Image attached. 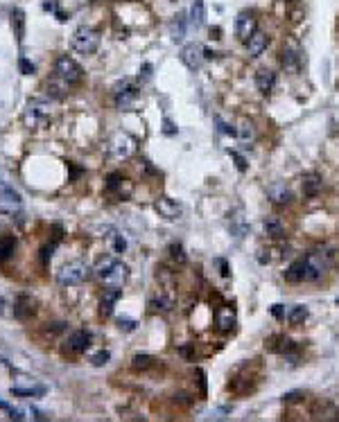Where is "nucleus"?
I'll return each mask as SVG.
<instances>
[{
  "label": "nucleus",
  "instance_id": "nucleus-49",
  "mask_svg": "<svg viewBox=\"0 0 339 422\" xmlns=\"http://www.w3.org/2000/svg\"><path fill=\"white\" fill-rule=\"evenodd\" d=\"M217 264L222 266V275H229V266H226V262H224V260H217Z\"/></svg>",
  "mask_w": 339,
  "mask_h": 422
},
{
  "label": "nucleus",
  "instance_id": "nucleus-38",
  "mask_svg": "<svg viewBox=\"0 0 339 422\" xmlns=\"http://www.w3.org/2000/svg\"><path fill=\"white\" fill-rule=\"evenodd\" d=\"M229 154H231V158L235 161L237 169H240V172H244V169H246V161H244V156H240L237 152H231V149H229Z\"/></svg>",
  "mask_w": 339,
  "mask_h": 422
},
{
  "label": "nucleus",
  "instance_id": "nucleus-42",
  "mask_svg": "<svg viewBox=\"0 0 339 422\" xmlns=\"http://www.w3.org/2000/svg\"><path fill=\"white\" fill-rule=\"evenodd\" d=\"M271 314H274L276 318H283V316H285V309H283V305H274V307H271Z\"/></svg>",
  "mask_w": 339,
  "mask_h": 422
},
{
  "label": "nucleus",
  "instance_id": "nucleus-13",
  "mask_svg": "<svg viewBox=\"0 0 339 422\" xmlns=\"http://www.w3.org/2000/svg\"><path fill=\"white\" fill-rule=\"evenodd\" d=\"M267 45H269V36H267L265 32L256 30V32L249 36V41H246V52H249V57L258 59V57L263 55L265 50H267Z\"/></svg>",
  "mask_w": 339,
  "mask_h": 422
},
{
  "label": "nucleus",
  "instance_id": "nucleus-33",
  "mask_svg": "<svg viewBox=\"0 0 339 422\" xmlns=\"http://www.w3.org/2000/svg\"><path fill=\"white\" fill-rule=\"evenodd\" d=\"M169 255H172V260H177L179 264H183V262H186V253H183V246L179 244H169Z\"/></svg>",
  "mask_w": 339,
  "mask_h": 422
},
{
  "label": "nucleus",
  "instance_id": "nucleus-29",
  "mask_svg": "<svg viewBox=\"0 0 339 422\" xmlns=\"http://www.w3.org/2000/svg\"><path fill=\"white\" fill-rule=\"evenodd\" d=\"M237 138L244 140V143H251L256 138V129L249 120H240V127H237Z\"/></svg>",
  "mask_w": 339,
  "mask_h": 422
},
{
  "label": "nucleus",
  "instance_id": "nucleus-47",
  "mask_svg": "<svg viewBox=\"0 0 339 422\" xmlns=\"http://www.w3.org/2000/svg\"><path fill=\"white\" fill-rule=\"evenodd\" d=\"M163 124H165V129H163V131H165V133H167V135H172V133H177V129H174V124H172V122H169V120H165V122H163Z\"/></svg>",
  "mask_w": 339,
  "mask_h": 422
},
{
  "label": "nucleus",
  "instance_id": "nucleus-39",
  "mask_svg": "<svg viewBox=\"0 0 339 422\" xmlns=\"http://www.w3.org/2000/svg\"><path fill=\"white\" fill-rule=\"evenodd\" d=\"M224 413H231V406H222V409H215V411H213V420H224L226 418Z\"/></svg>",
  "mask_w": 339,
  "mask_h": 422
},
{
  "label": "nucleus",
  "instance_id": "nucleus-9",
  "mask_svg": "<svg viewBox=\"0 0 339 422\" xmlns=\"http://www.w3.org/2000/svg\"><path fill=\"white\" fill-rule=\"evenodd\" d=\"M301 64H303L301 48L294 45V43L285 45L283 52H280V66L285 68V72H289V75H296V72L301 70Z\"/></svg>",
  "mask_w": 339,
  "mask_h": 422
},
{
  "label": "nucleus",
  "instance_id": "nucleus-17",
  "mask_svg": "<svg viewBox=\"0 0 339 422\" xmlns=\"http://www.w3.org/2000/svg\"><path fill=\"white\" fill-rule=\"evenodd\" d=\"M215 325L222 332H231L235 327V312L233 307H220L215 312Z\"/></svg>",
  "mask_w": 339,
  "mask_h": 422
},
{
  "label": "nucleus",
  "instance_id": "nucleus-7",
  "mask_svg": "<svg viewBox=\"0 0 339 422\" xmlns=\"http://www.w3.org/2000/svg\"><path fill=\"white\" fill-rule=\"evenodd\" d=\"M113 98H115V106L120 111H132L136 100H138V88L129 79H122L113 86Z\"/></svg>",
  "mask_w": 339,
  "mask_h": 422
},
{
  "label": "nucleus",
  "instance_id": "nucleus-5",
  "mask_svg": "<svg viewBox=\"0 0 339 422\" xmlns=\"http://www.w3.org/2000/svg\"><path fill=\"white\" fill-rule=\"evenodd\" d=\"M100 41L102 38H100L98 30L81 25L79 30L75 32V36H72V48H75L79 55H93V52L100 48Z\"/></svg>",
  "mask_w": 339,
  "mask_h": 422
},
{
  "label": "nucleus",
  "instance_id": "nucleus-4",
  "mask_svg": "<svg viewBox=\"0 0 339 422\" xmlns=\"http://www.w3.org/2000/svg\"><path fill=\"white\" fill-rule=\"evenodd\" d=\"M328 264H330V253H323V251H310L303 258V271H305V280L308 283H317L326 275Z\"/></svg>",
  "mask_w": 339,
  "mask_h": 422
},
{
  "label": "nucleus",
  "instance_id": "nucleus-34",
  "mask_svg": "<svg viewBox=\"0 0 339 422\" xmlns=\"http://www.w3.org/2000/svg\"><path fill=\"white\" fill-rule=\"evenodd\" d=\"M109 359H111L109 350H100V352H95V355L91 357V363L100 368V366H106V363H109Z\"/></svg>",
  "mask_w": 339,
  "mask_h": 422
},
{
  "label": "nucleus",
  "instance_id": "nucleus-12",
  "mask_svg": "<svg viewBox=\"0 0 339 422\" xmlns=\"http://www.w3.org/2000/svg\"><path fill=\"white\" fill-rule=\"evenodd\" d=\"M256 30H258V23H256L253 14L242 12L240 16L235 18V36H237V41L246 43V41H249V36H251V34H253Z\"/></svg>",
  "mask_w": 339,
  "mask_h": 422
},
{
  "label": "nucleus",
  "instance_id": "nucleus-40",
  "mask_svg": "<svg viewBox=\"0 0 339 422\" xmlns=\"http://www.w3.org/2000/svg\"><path fill=\"white\" fill-rule=\"evenodd\" d=\"M52 251H55V244H52V246H46V249L41 251V253H43V255H41L43 264H48V260H52Z\"/></svg>",
  "mask_w": 339,
  "mask_h": 422
},
{
  "label": "nucleus",
  "instance_id": "nucleus-22",
  "mask_svg": "<svg viewBox=\"0 0 339 422\" xmlns=\"http://www.w3.org/2000/svg\"><path fill=\"white\" fill-rule=\"evenodd\" d=\"M229 228H231V232H233L235 237H244L246 235V230H249V224H246V219L242 217L240 210L233 212V215H229Z\"/></svg>",
  "mask_w": 339,
  "mask_h": 422
},
{
  "label": "nucleus",
  "instance_id": "nucleus-35",
  "mask_svg": "<svg viewBox=\"0 0 339 422\" xmlns=\"http://www.w3.org/2000/svg\"><path fill=\"white\" fill-rule=\"evenodd\" d=\"M215 122H217V127H220L222 133H226V135H237V129H235V127H231V124L222 122L220 118H215Z\"/></svg>",
  "mask_w": 339,
  "mask_h": 422
},
{
  "label": "nucleus",
  "instance_id": "nucleus-1",
  "mask_svg": "<svg viewBox=\"0 0 339 422\" xmlns=\"http://www.w3.org/2000/svg\"><path fill=\"white\" fill-rule=\"evenodd\" d=\"M81 79H84V68L77 64L72 57H68V55L57 57V61H55V77H52V81H50L52 90H61V95H64L68 88L77 86Z\"/></svg>",
  "mask_w": 339,
  "mask_h": 422
},
{
  "label": "nucleus",
  "instance_id": "nucleus-27",
  "mask_svg": "<svg viewBox=\"0 0 339 422\" xmlns=\"http://www.w3.org/2000/svg\"><path fill=\"white\" fill-rule=\"evenodd\" d=\"M203 18H206V7H203V0H195L190 7V23L195 27L203 25Z\"/></svg>",
  "mask_w": 339,
  "mask_h": 422
},
{
  "label": "nucleus",
  "instance_id": "nucleus-3",
  "mask_svg": "<svg viewBox=\"0 0 339 422\" xmlns=\"http://www.w3.org/2000/svg\"><path fill=\"white\" fill-rule=\"evenodd\" d=\"M91 275V266L81 260H75V262H68L59 269L57 273V283L61 287H75V285H81L86 278Z\"/></svg>",
  "mask_w": 339,
  "mask_h": 422
},
{
  "label": "nucleus",
  "instance_id": "nucleus-14",
  "mask_svg": "<svg viewBox=\"0 0 339 422\" xmlns=\"http://www.w3.org/2000/svg\"><path fill=\"white\" fill-rule=\"evenodd\" d=\"M154 208H156V212L163 217V219H177V217H181V206H179L174 199H169V197L156 199Z\"/></svg>",
  "mask_w": 339,
  "mask_h": 422
},
{
  "label": "nucleus",
  "instance_id": "nucleus-21",
  "mask_svg": "<svg viewBox=\"0 0 339 422\" xmlns=\"http://www.w3.org/2000/svg\"><path fill=\"white\" fill-rule=\"evenodd\" d=\"M12 30L16 34L18 43H23V38H25V14H23V9H12Z\"/></svg>",
  "mask_w": 339,
  "mask_h": 422
},
{
  "label": "nucleus",
  "instance_id": "nucleus-36",
  "mask_svg": "<svg viewBox=\"0 0 339 422\" xmlns=\"http://www.w3.org/2000/svg\"><path fill=\"white\" fill-rule=\"evenodd\" d=\"M18 68H21L23 75H32V72H34V64H30L25 57H21V59H18Z\"/></svg>",
  "mask_w": 339,
  "mask_h": 422
},
{
  "label": "nucleus",
  "instance_id": "nucleus-2",
  "mask_svg": "<svg viewBox=\"0 0 339 422\" xmlns=\"http://www.w3.org/2000/svg\"><path fill=\"white\" fill-rule=\"evenodd\" d=\"M98 275L102 278V285H104V287L120 289L124 285V280H127L129 269H127V264H122V262H118L113 258H106L98 264Z\"/></svg>",
  "mask_w": 339,
  "mask_h": 422
},
{
  "label": "nucleus",
  "instance_id": "nucleus-28",
  "mask_svg": "<svg viewBox=\"0 0 339 422\" xmlns=\"http://www.w3.org/2000/svg\"><path fill=\"white\" fill-rule=\"evenodd\" d=\"M183 36H186V14H179L177 21L172 23V41L179 43Z\"/></svg>",
  "mask_w": 339,
  "mask_h": 422
},
{
  "label": "nucleus",
  "instance_id": "nucleus-16",
  "mask_svg": "<svg viewBox=\"0 0 339 422\" xmlns=\"http://www.w3.org/2000/svg\"><path fill=\"white\" fill-rule=\"evenodd\" d=\"M267 197H269L271 203H276V206H287V203L292 201V192H289V187H285L283 183H274V185H269Z\"/></svg>",
  "mask_w": 339,
  "mask_h": 422
},
{
  "label": "nucleus",
  "instance_id": "nucleus-32",
  "mask_svg": "<svg viewBox=\"0 0 339 422\" xmlns=\"http://www.w3.org/2000/svg\"><path fill=\"white\" fill-rule=\"evenodd\" d=\"M152 363H154V359L149 355H136L132 359V368H134V370H147Z\"/></svg>",
  "mask_w": 339,
  "mask_h": 422
},
{
  "label": "nucleus",
  "instance_id": "nucleus-37",
  "mask_svg": "<svg viewBox=\"0 0 339 422\" xmlns=\"http://www.w3.org/2000/svg\"><path fill=\"white\" fill-rule=\"evenodd\" d=\"M124 249H127V242H124V237H122V235H115V240H113V251H115V253H124Z\"/></svg>",
  "mask_w": 339,
  "mask_h": 422
},
{
  "label": "nucleus",
  "instance_id": "nucleus-23",
  "mask_svg": "<svg viewBox=\"0 0 339 422\" xmlns=\"http://www.w3.org/2000/svg\"><path fill=\"white\" fill-rule=\"evenodd\" d=\"M263 228H265V232H267L269 237H274V240L285 237V226H283V221H280L278 217H267V219L263 221Z\"/></svg>",
  "mask_w": 339,
  "mask_h": 422
},
{
  "label": "nucleus",
  "instance_id": "nucleus-25",
  "mask_svg": "<svg viewBox=\"0 0 339 422\" xmlns=\"http://www.w3.org/2000/svg\"><path fill=\"white\" fill-rule=\"evenodd\" d=\"M46 393H48L46 386H27V389L12 386V395H16V397H43Z\"/></svg>",
  "mask_w": 339,
  "mask_h": 422
},
{
  "label": "nucleus",
  "instance_id": "nucleus-50",
  "mask_svg": "<svg viewBox=\"0 0 339 422\" xmlns=\"http://www.w3.org/2000/svg\"><path fill=\"white\" fill-rule=\"evenodd\" d=\"M0 409H5V411H9V404H7V402H3V400H0Z\"/></svg>",
  "mask_w": 339,
  "mask_h": 422
},
{
  "label": "nucleus",
  "instance_id": "nucleus-44",
  "mask_svg": "<svg viewBox=\"0 0 339 422\" xmlns=\"http://www.w3.org/2000/svg\"><path fill=\"white\" fill-rule=\"evenodd\" d=\"M9 418H12V420H23L25 415H23L21 409H9Z\"/></svg>",
  "mask_w": 339,
  "mask_h": 422
},
{
  "label": "nucleus",
  "instance_id": "nucleus-20",
  "mask_svg": "<svg viewBox=\"0 0 339 422\" xmlns=\"http://www.w3.org/2000/svg\"><path fill=\"white\" fill-rule=\"evenodd\" d=\"M120 296H122V289H109V287L104 289V296H102V303H100L104 316H109L113 312V305L120 300Z\"/></svg>",
  "mask_w": 339,
  "mask_h": 422
},
{
  "label": "nucleus",
  "instance_id": "nucleus-19",
  "mask_svg": "<svg viewBox=\"0 0 339 422\" xmlns=\"http://www.w3.org/2000/svg\"><path fill=\"white\" fill-rule=\"evenodd\" d=\"M301 185H303V195L308 199L317 197L319 192H321V176H319V174H305Z\"/></svg>",
  "mask_w": 339,
  "mask_h": 422
},
{
  "label": "nucleus",
  "instance_id": "nucleus-11",
  "mask_svg": "<svg viewBox=\"0 0 339 422\" xmlns=\"http://www.w3.org/2000/svg\"><path fill=\"white\" fill-rule=\"evenodd\" d=\"M181 61L186 64V68H190V70H199L203 59H206V55H203V48L199 43H188V45L181 48Z\"/></svg>",
  "mask_w": 339,
  "mask_h": 422
},
{
  "label": "nucleus",
  "instance_id": "nucleus-10",
  "mask_svg": "<svg viewBox=\"0 0 339 422\" xmlns=\"http://www.w3.org/2000/svg\"><path fill=\"white\" fill-rule=\"evenodd\" d=\"M89 348H91V332H86V330H75L64 343V352H70V355H84Z\"/></svg>",
  "mask_w": 339,
  "mask_h": 422
},
{
  "label": "nucleus",
  "instance_id": "nucleus-15",
  "mask_svg": "<svg viewBox=\"0 0 339 422\" xmlns=\"http://www.w3.org/2000/svg\"><path fill=\"white\" fill-rule=\"evenodd\" d=\"M276 86V72L269 70V68H260L256 72V88L260 90L263 95H269Z\"/></svg>",
  "mask_w": 339,
  "mask_h": 422
},
{
  "label": "nucleus",
  "instance_id": "nucleus-43",
  "mask_svg": "<svg viewBox=\"0 0 339 422\" xmlns=\"http://www.w3.org/2000/svg\"><path fill=\"white\" fill-rule=\"evenodd\" d=\"M299 397H301V393H299V391H294V393H285V395H283V400H285V402H296Z\"/></svg>",
  "mask_w": 339,
  "mask_h": 422
},
{
  "label": "nucleus",
  "instance_id": "nucleus-41",
  "mask_svg": "<svg viewBox=\"0 0 339 422\" xmlns=\"http://www.w3.org/2000/svg\"><path fill=\"white\" fill-rule=\"evenodd\" d=\"M120 330H127V332H132V330L136 327V323L134 321H129V318H120Z\"/></svg>",
  "mask_w": 339,
  "mask_h": 422
},
{
  "label": "nucleus",
  "instance_id": "nucleus-24",
  "mask_svg": "<svg viewBox=\"0 0 339 422\" xmlns=\"http://www.w3.org/2000/svg\"><path fill=\"white\" fill-rule=\"evenodd\" d=\"M285 280L287 283H301V280H305V271H303V260H294L292 264L285 269Z\"/></svg>",
  "mask_w": 339,
  "mask_h": 422
},
{
  "label": "nucleus",
  "instance_id": "nucleus-45",
  "mask_svg": "<svg viewBox=\"0 0 339 422\" xmlns=\"http://www.w3.org/2000/svg\"><path fill=\"white\" fill-rule=\"evenodd\" d=\"M179 352H181L183 357H188V359L195 357V350H192V348H188V346H181V348H179Z\"/></svg>",
  "mask_w": 339,
  "mask_h": 422
},
{
  "label": "nucleus",
  "instance_id": "nucleus-6",
  "mask_svg": "<svg viewBox=\"0 0 339 422\" xmlns=\"http://www.w3.org/2000/svg\"><path fill=\"white\" fill-rule=\"evenodd\" d=\"M50 118V102L48 100H30L23 111V120H25L27 127H38L46 120Z\"/></svg>",
  "mask_w": 339,
  "mask_h": 422
},
{
  "label": "nucleus",
  "instance_id": "nucleus-18",
  "mask_svg": "<svg viewBox=\"0 0 339 422\" xmlns=\"http://www.w3.org/2000/svg\"><path fill=\"white\" fill-rule=\"evenodd\" d=\"M21 195L14 190H3L0 192V210L3 212H14L21 208Z\"/></svg>",
  "mask_w": 339,
  "mask_h": 422
},
{
  "label": "nucleus",
  "instance_id": "nucleus-26",
  "mask_svg": "<svg viewBox=\"0 0 339 422\" xmlns=\"http://www.w3.org/2000/svg\"><path fill=\"white\" fill-rule=\"evenodd\" d=\"M14 251H16V237H14V235L0 237V262H5L7 258H12Z\"/></svg>",
  "mask_w": 339,
  "mask_h": 422
},
{
  "label": "nucleus",
  "instance_id": "nucleus-31",
  "mask_svg": "<svg viewBox=\"0 0 339 422\" xmlns=\"http://www.w3.org/2000/svg\"><path fill=\"white\" fill-rule=\"evenodd\" d=\"M149 305H152L154 309H161V312H169V309L174 307V300L169 298V296L161 294V296H156V298H152V303H149Z\"/></svg>",
  "mask_w": 339,
  "mask_h": 422
},
{
  "label": "nucleus",
  "instance_id": "nucleus-8",
  "mask_svg": "<svg viewBox=\"0 0 339 422\" xmlns=\"http://www.w3.org/2000/svg\"><path fill=\"white\" fill-rule=\"evenodd\" d=\"M134 149H136V140L127 133H115L109 143V154L113 158H118V161L129 158L134 154Z\"/></svg>",
  "mask_w": 339,
  "mask_h": 422
},
{
  "label": "nucleus",
  "instance_id": "nucleus-48",
  "mask_svg": "<svg viewBox=\"0 0 339 422\" xmlns=\"http://www.w3.org/2000/svg\"><path fill=\"white\" fill-rule=\"evenodd\" d=\"M43 9H46V12H57V3H55V0H52V3H46V5H43Z\"/></svg>",
  "mask_w": 339,
  "mask_h": 422
},
{
  "label": "nucleus",
  "instance_id": "nucleus-30",
  "mask_svg": "<svg viewBox=\"0 0 339 422\" xmlns=\"http://www.w3.org/2000/svg\"><path fill=\"white\" fill-rule=\"evenodd\" d=\"M305 318H308V307H303V305L292 307V309H289V314H287V321L292 325H301Z\"/></svg>",
  "mask_w": 339,
  "mask_h": 422
},
{
  "label": "nucleus",
  "instance_id": "nucleus-46",
  "mask_svg": "<svg viewBox=\"0 0 339 422\" xmlns=\"http://www.w3.org/2000/svg\"><path fill=\"white\" fill-rule=\"evenodd\" d=\"M197 375H199V386H201V395H206V375H203V370H197Z\"/></svg>",
  "mask_w": 339,
  "mask_h": 422
}]
</instances>
